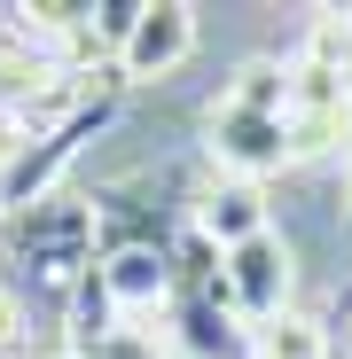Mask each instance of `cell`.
Masks as SVG:
<instances>
[{
    "instance_id": "cell-1",
    "label": "cell",
    "mask_w": 352,
    "mask_h": 359,
    "mask_svg": "<svg viewBox=\"0 0 352 359\" xmlns=\"http://www.w3.org/2000/svg\"><path fill=\"white\" fill-rule=\"evenodd\" d=\"M204 149L235 180H266L282 164H298L289 156V63H266L259 55V63L235 71L219 86V102L204 109Z\"/></svg>"
},
{
    "instance_id": "cell-2",
    "label": "cell",
    "mask_w": 352,
    "mask_h": 359,
    "mask_svg": "<svg viewBox=\"0 0 352 359\" xmlns=\"http://www.w3.org/2000/svg\"><path fill=\"white\" fill-rule=\"evenodd\" d=\"M8 219V250L39 289H71L94 258H102V234H94V203H79L71 188H47L24 211H0Z\"/></svg>"
},
{
    "instance_id": "cell-3",
    "label": "cell",
    "mask_w": 352,
    "mask_h": 359,
    "mask_svg": "<svg viewBox=\"0 0 352 359\" xmlns=\"http://www.w3.org/2000/svg\"><path fill=\"white\" fill-rule=\"evenodd\" d=\"M16 39L39 55L47 71L94 79L110 63V47L94 39V0H16Z\"/></svg>"
},
{
    "instance_id": "cell-4",
    "label": "cell",
    "mask_w": 352,
    "mask_h": 359,
    "mask_svg": "<svg viewBox=\"0 0 352 359\" xmlns=\"http://www.w3.org/2000/svg\"><path fill=\"white\" fill-rule=\"evenodd\" d=\"M196 55V8L188 0H149L141 24L117 47V86H149V79H172Z\"/></svg>"
},
{
    "instance_id": "cell-5",
    "label": "cell",
    "mask_w": 352,
    "mask_h": 359,
    "mask_svg": "<svg viewBox=\"0 0 352 359\" xmlns=\"http://www.w3.org/2000/svg\"><path fill=\"white\" fill-rule=\"evenodd\" d=\"M227 297H235V313H243V320L289 313V243H282L274 226L227 250Z\"/></svg>"
},
{
    "instance_id": "cell-6",
    "label": "cell",
    "mask_w": 352,
    "mask_h": 359,
    "mask_svg": "<svg viewBox=\"0 0 352 359\" xmlns=\"http://www.w3.org/2000/svg\"><path fill=\"white\" fill-rule=\"evenodd\" d=\"M188 226L204 234V243H219V250H235V243H251V234H266V196H259V180L219 172L211 188L188 203Z\"/></svg>"
},
{
    "instance_id": "cell-7",
    "label": "cell",
    "mask_w": 352,
    "mask_h": 359,
    "mask_svg": "<svg viewBox=\"0 0 352 359\" xmlns=\"http://www.w3.org/2000/svg\"><path fill=\"white\" fill-rule=\"evenodd\" d=\"M102 281L117 297V313H157L172 305V243H126V250H102Z\"/></svg>"
},
{
    "instance_id": "cell-8",
    "label": "cell",
    "mask_w": 352,
    "mask_h": 359,
    "mask_svg": "<svg viewBox=\"0 0 352 359\" xmlns=\"http://www.w3.org/2000/svg\"><path fill=\"white\" fill-rule=\"evenodd\" d=\"M251 351L259 359H337V336L306 313H274V320H251Z\"/></svg>"
},
{
    "instance_id": "cell-9",
    "label": "cell",
    "mask_w": 352,
    "mask_h": 359,
    "mask_svg": "<svg viewBox=\"0 0 352 359\" xmlns=\"http://www.w3.org/2000/svg\"><path fill=\"white\" fill-rule=\"evenodd\" d=\"M141 8L149 0H94V39L110 47V63H117V47H126V32L141 24Z\"/></svg>"
},
{
    "instance_id": "cell-10",
    "label": "cell",
    "mask_w": 352,
    "mask_h": 359,
    "mask_svg": "<svg viewBox=\"0 0 352 359\" xmlns=\"http://www.w3.org/2000/svg\"><path fill=\"white\" fill-rule=\"evenodd\" d=\"M79 359H164V351H157V336H149V328H133V320H126L117 336H102V344H94V351H79Z\"/></svg>"
},
{
    "instance_id": "cell-11",
    "label": "cell",
    "mask_w": 352,
    "mask_h": 359,
    "mask_svg": "<svg viewBox=\"0 0 352 359\" xmlns=\"http://www.w3.org/2000/svg\"><path fill=\"white\" fill-rule=\"evenodd\" d=\"M24 351V305H16V289H0V359H16Z\"/></svg>"
},
{
    "instance_id": "cell-12",
    "label": "cell",
    "mask_w": 352,
    "mask_h": 359,
    "mask_svg": "<svg viewBox=\"0 0 352 359\" xmlns=\"http://www.w3.org/2000/svg\"><path fill=\"white\" fill-rule=\"evenodd\" d=\"M313 16H337V24H352V0H313Z\"/></svg>"
},
{
    "instance_id": "cell-13",
    "label": "cell",
    "mask_w": 352,
    "mask_h": 359,
    "mask_svg": "<svg viewBox=\"0 0 352 359\" xmlns=\"http://www.w3.org/2000/svg\"><path fill=\"white\" fill-rule=\"evenodd\" d=\"M337 359H352V328H344V344H337Z\"/></svg>"
},
{
    "instance_id": "cell-14",
    "label": "cell",
    "mask_w": 352,
    "mask_h": 359,
    "mask_svg": "<svg viewBox=\"0 0 352 359\" xmlns=\"http://www.w3.org/2000/svg\"><path fill=\"white\" fill-rule=\"evenodd\" d=\"M344 196H352V180H344ZM344 226H352V203H344Z\"/></svg>"
},
{
    "instance_id": "cell-15",
    "label": "cell",
    "mask_w": 352,
    "mask_h": 359,
    "mask_svg": "<svg viewBox=\"0 0 352 359\" xmlns=\"http://www.w3.org/2000/svg\"><path fill=\"white\" fill-rule=\"evenodd\" d=\"M164 359H181V351H164Z\"/></svg>"
}]
</instances>
